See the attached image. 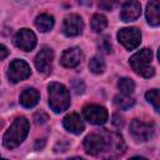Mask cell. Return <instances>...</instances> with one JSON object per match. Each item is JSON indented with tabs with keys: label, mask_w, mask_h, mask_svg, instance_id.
Masks as SVG:
<instances>
[{
	"label": "cell",
	"mask_w": 160,
	"mask_h": 160,
	"mask_svg": "<svg viewBox=\"0 0 160 160\" xmlns=\"http://www.w3.org/2000/svg\"><path fill=\"white\" fill-rule=\"evenodd\" d=\"M29 132V121L26 118L20 116L16 118L15 121L11 124V126L9 128V130L5 132L4 135V145L8 149H14L16 146H19L25 138L28 136Z\"/></svg>",
	"instance_id": "obj_1"
},
{
	"label": "cell",
	"mask_w": 160,
	"mask_h": 160,
	"mask_svg": "<svg viewBox=\"0 0 160 160\" xmlns=\"http://www.w3.org/2000/svg\"><path fill=\"white\" fill-rule=\"evenodd\" d=\"M49 105L55 112L65 111L70 105L69 90L59 82H51L49 85Z\"/></svg>",
	"instance_id": "obj_2"
},
{
	"label": "cell",
	"mask_w": 160,
	"mask_h": 160,
	"mask_svg": "<svg viewBox=\"0 0 160 160\" xmlns=\"http://www.w3.org/2000/svg\"><path fill=\"white\" fill-rule=\"evenodd\" d=\"M151 60L152 51L150 49H142L130 58V65L138 75L142 78H151L155 74V69L151 66Z\"/></svg>",
	"instance_id": "obj_3"
},
{
	"label": "cell",
	"mask_w": 160,
	"mask_h": 160,
	"mask_svg": "<svg viewBox=\"0 0 160 160\" xmlns=\"http://www.w3.org/2000/svg\"><path fill=\"white\" fill-rule=\"evenodd\" d=\"M118 39L128 50H132L140 45L141 34L138 28H124L118 32Z\"/></svg>",
	"instance_id": "obj_4"
},
{
	"label": "cell",
	"mask_w": 160,
	"mask_h": 160,
	"mask_svg": "<svg viewBox=\"0 0 160 160\" xmlns=\"http://www.w3.org/2000/svg\"><path fill=\"white\" fill-rule=\"evenodd\" d=\"M30 74H31V70H30V66L28 65V62H25L24 60L16 59L9 66L8 78L11 82H19L21 80L28 79L30 76Z\"/></svg>",
	"instance_id": "obj_5"
},
{
	"label": "cell",
	"mask_w": 160,
	"mask_h": 160,
	"mask_svg": "<svg viewBox=\"0 0 160 160\" xmlns=\"http://www.w3.org/2000/svg\"><path fill=\"white\" fill-rule=\"evenodd\" d=\"M130 132L135 140L148 141L154 135V128L148 122L140 120H132V122L130 124Z\"/></svg>",
	"instance_id": "obj_6"
},
{
	"label": "cell",
	"mask_w": 160,
	"mask_h": 160,
	"mask_svg": "<svg viewBox=\"0 0 160 160\" xmlns=\"http://www.w3.org/2000/svg\"><path fill=\"white\" fill-rule=\"evenodd\" d=\"M84 148L89 155L96 156L106 149V139L99 134H90L84 140Z\"/></svg>",
	"instance_id": "obj_7"
},
{
	"label": "cell",
	"mask_w": 160,
	"mask_h": 160,
	"mask_svg": "<svg viewBox=\"0 0 160 160\" xmlns=\"http://www.w3.org/2000/svg\"><path fill=\"white\" fill-rule=\"evenodd\" d=\"M85 119L94 125H102L108 120V111L104 106L100 105H89L84 109Z\"/></svg>",
	"instance_id": "obj_8"
},
{
	"label": "cell",
	"mask_w": 160,
	"mask_h": 160,
	"mask_svg": "<svg viewBox=\"0 0 160 160\" xmlns=\"http://www.w3.org/2000/svg\"><path fill=\"white\" fill-rule=\"evenodd\" d=\"M54 52L50 48L44 46L35 58V66L39 70V72L49 74L51 71V64H52Z\"/></svg>",
	"instance_id": "obj_9"
},
{
	"label": "cell",
	"mask_w": 160,
	"mask_h": 160,
	"mask_svg": "<svg viewBox=\"0 0 160 160\" xmlns=\"http://www.w3.org/2000/svg\"><path fill=\"white\" fill-rule=\"evenodd\" d=\"M15 45L24 51H30L36 45V36L29 29H21L15 35Z\"/></svg>",
	"instance_id": "obj_10"
},
{
	"label": "cell",
	"mask_w": 160,
	"mask_h": 160,
	"mask_svg": "<svg viewBox=\"0 0 160 160\" xmlns=\"http://www.w3.org/2000/svg\"><path fill=\"white\" fill-rule=\"evenodd\" d=\"M82 29H84V21L79 15L71 14L65 18L64 25H62V31L66 36H76V35L81 34Z\"/></svg>",
	"instance_id": "obj_11"
},
{
	"label": "cell",
	"mask_w": 160,
	"mask_h": 160,
	"mask_svg": "<svg viewBox=\"0 0 160 160\" xmlns=\"http://www.w3.org/2000/svg\"><path fill=\"white\" fill-rule=\"evenodd\" d=\"M141 14V5L138 0H128L122 8H121V12H120V18L122 21H134L136 20Z\"/></svg>",
	"instance_id": "obj_12"
},
{
	"label": "cell",
	"mask_w": 160,
	"mask_h": 160,
	"mask_svg": "<svg viewBox=\"0 0 160 160\" xmlns=\"http://www.w3.org/2000/svg\"><path fill=\"white\" fill-rule=\"evenodd\" d=\"M81 58H82V54L79 48H70L62 52L60 61L65 68H75L80 64Z\"/></svg>",
	"instance_id": "obj_13"
},
{
	"label": "cell",
	"mask_w": 160,
	"mask_h": 160,
	"mask_svg": "<svg viewBox=\"0 0 160 160\" xmlns=\"http://www.w3.org/2000/svg\"><path fill=\"white\" fill-rule=\"evenodd\" d=\"M62 124H64V128L69 132H72V134H81L85 128L81 118L75 112L66 115L62 120Z\"/></svg>",
	"instance_id": "obj_14"
},
{
	"label": "cell",
	"mask_w": 160,
	"mask_h": 160,
	"mask_svg": "<svg viewBox=\"0 0 160 160\" xmlns=\"http://www.w3.org/2000/svg\"><path fill=\"white\" fill-rule=\"evenodd\" d=\"M39 99H40V94L34 88L25 89L20 95V102L25 108H34L39 102Z\"/></svg>",
	"instance_id": "obj_15"
},
{
	"label": "cell",
	"mask_w": 160,
	"mask_h": 160,
	"mask_svg": "<svg viewBox=\"0 0 160 160\" xmlns=\"http://www.w3.org/2000/svg\"><path fill=\"white\" fill-rule=\"evenodd\" d=\"M108 136H109V139L106 140V148L108 146L110 148L109 151H111V152H114L116 155L122 154L125 151V144H124L122 138L116 132H111Z\"/></svg>",
	"instance_id": "obj_16"
},
{
	"label": "cell",
	"mask_w": 160,
	"mask_h": 160,
	"mask_svg": "<svg viewBox=\"0 0 160 160\" xmlns=\"http://www.w3.org/2000/svg\"><path fill=\"white\" fill-rule=\"evenodd\" d=\"M146 19H148V22L152 26H158L160 24L159 0H150V2L146 6Z\"/></svg>",
	"instance_id": "obj_17"
},
{
	"label": "cell",
	"mask_w": 160,
	"mask_h": 160,
	"mask_svg": "<svg viewBox=\"0 0 160 160\" xmlns=\"http://www.w3.org/2000/svg\"><path fill=\"white\" fill-rule=\"evenodd\" d=\"M35 25L40 31L46 32L54 26V18L49 14H40L35 20Z\"/></svg>",
	"instance_id": "obj_18"
},
{
	"label": "cell",
	"mask_w": 160,
	"mask_h": 160,
	"mask_svg": "<svg viewBox=\"0 0 160 160\" xmlns=\"http://www.w3.org/2000/svg\"><path fill=\"white\" fill-rule=\"evenodd\" d=\"M114 101H115L116 106L120 108V109H122V110H128L131 106H134V104H135V99H132L130 95H126V94L116 95L115 99H114Z\"/></svg>",
	"instance_id": "obj_19"
},
{
	"label": "cell",
	"mask_w": 160,
	"mask_h": 160,
	"mask_svg": "<svg viewBox=\"0 0 160 160\" xmlns=\"http://www.w3.org/2000/svg\"><path fill=\"white\" fill-rule=\"evenodd\" d=\"M108 26V20L104 15L101 14H95L91 19V29L95 31V32H100L102 31L105 28Z\"/></svg>",
	"instance_id": "obj_20"
},
{
	"label": "cell",
	"mask_w": 160,
	"mask_h": 160,
	"mask_svg": "<svg viewBox=\"0 0 160 160\" xmlns=\"http://www.w3.org/2000/svg\"><path fill=\"white\" fill-rule=\"evenodd\" d=\"M118 86H119V90L122 92V94H126V95H130L132 94L134 89H135V84L131 79L129 78H121L118 82Z\"/></svg>",
	"instance_id": "obj_21"
},
{
	"label": "cell",
	"mask_w": 160,
	"mask_h": 160,
	"mask_svg": "<svg viewBox=\"0 0 160 160\" xmlns=\"http://www.w3.org/2000/svg\"><path fill=\"white\" fill-rule=\"evenodd\" d=\"M89 69L94 74H101L105 69V62L100 56H94L89 62Z\"/></svg>",
	"instance_id": "obj_22"
},
{
	"label": "cell",
	"mask_w": 160,
	"mask_h": 160,
	"mask_svg": "<svg viewBox=\"0 0 160 160\" xmlns=\"http://www.w3.org/2000/svg\"><path fill=\"white\" fill-rule=\"evenodd\" d=\"M145 96H146L148 101H150V102L154 105L155 110L159 111V110H160V108H159V102H160V101H159V90H158V89L149 90V91L145 94Z\"/></svg>",
	"instance_id": "obj_23"
},
{
	"label": "cell",
	"mask_w": 160,
	"mask_h": 160,
	"mask_svg": "<svg viewBox=\"0 0 160 160\" xmlns=\"http://www.w3.org/2000/svg\"><path fill=\"white\" fill-rule=\"evenodd\" d=\"M115 6H116V0H100L99 2V8L106 11L112 10Z\"/></svg>",
	"instance_id": "obj_24"
},
{
	"label": "cell",
	"mask_w": 160,
	"mask_h": 160,
	"mask_svg": "<svg viewBox=\"0 0 160 160\" xmlns=\"http://www.w3.org/2000/svg\"><path fill=\"white\" fill-rule=\"evenodd\" d=\"M34 120H35L36 124H44V122H46L49 120V116H48L46 112H44V111L40 110V111H38V112L34 114Z\"/></svg>",
	"instance_id": "obj_25"
},
{
	"label": "cell",
	"mask_w": 160,
	"mask_h": 160,
	"mask_svg": "<svg viewBox=\"0 0 160 160\" xmlns=\"http://www.w3.org/2000/svg\"><path fill=\"white\" fill-rule=\"evenodd\" d=\"M100 46H101V49H102L106 54H109V52L111 51V42H110V38H109L108 35H105V36L102 38Z\"/></svg>",
	"instance_id": "obj_26"
},
{
	"label": "cell",
	"mask_w": 160,
	"mask_h": 160,
	"mask_svg": "<svg viewBox=\"0 0 160 160\" xmlns=\"http://www.w3.org/2000/svg\"><path fill=\"white\" fill-rule=\"evenodd\" d=\"M72 89L75 90L76 94H81L85 90V84L81 80H74L72 81Z\"/></svg>",
	"instance_id": "obj_27"
},
{
	"label": "cell",
	"mask_w": 160,
	"mask_h": 160,
	"mask_svg": "<svg viewBox=\"0 0 160 160\" xmlns=\"http://www.w3.org/2000/svg\"><path fill=\"white\" fill-rule=\"evenodd\" d=\"M68 146H69V144L65 140H60V142H58V145L55 146V151L56 152H64L68 150Z\"/></svg>",
	"instance_id": "obj_28"
},
{
	"label": "cell",
	"mask_w": 160,
	"mask_h": 160,
	"mask_svg": "<svg viewBox=\"0 0 160 160\" xmlns=\"http://www.w3.org/2000/svg\"><path fill=\"white\" fill-rule=\"evenodd\" d=\"M112 125L116 128H121L124 125V120L119 114H114L112 115Z\"/></svg>",
	"instance_id": "obj_29"
},
{
	"label": "cell",
	"mask_w": 160,
	"mask_h": 160,
	"mask_svg": "<svg viewBox=\"0 0 160 160\" xmlns=\"http://www.w3.org/2000/svg\"><path fill=\"white\" fill-rule=\"evenodd\" d=\"M8 55H9V50H8V48L0 44V60L5 59Z\"/></svg>",
	"instance_id": "obj_30"
},
{
	"label": "cell",
	"mask_w": 160,
	"mask_h": 160,
	"mask_svg": "<svg viewBox=\"0 0 160 160\" xmlns=\"http://www.w3.org/2000/svg\"><path fill=\"white\" fill-rule=\"evenodd\" d=\"M44 145H45V141H44V140H41V141H40V140H38V141H36V144H35V149H36V150L42 149V148H44Z\"/></svg>",
	"instance_id": "obj_31"
},
{
	"label": "cell",
	"mask_w": 160,
	"mask_h": 160,
	"mask_svg": "<svg viewBox=\"0 0 160 160\" xmlns=\"http://www.w3.org/2000/svg\"><path fill=\"white\" fill-rule=\"evenodd\" d=\"M0 158H1V155H0Z\"/></svg>",
	"instance_id": "obj_32"
}]
</instances>
